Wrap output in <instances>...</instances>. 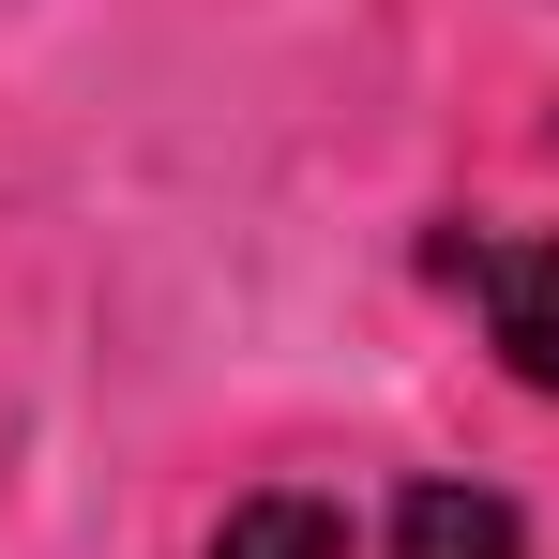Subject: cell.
<instances>
[{"instance_id":"3","label":"cell","mask_w":559,"mask_h":559,"mask_svg":"<svg viewBox=\"0 0 559 559\" xmlns=\"http://www.w3.org/2000/svg\"><path fill=\"white\" fill-rule=\"evenodd\" d=\"M212 559H348V514L302 499V484H273V499H242V514L212 530Z\"/></svg>"},{"instance_id":"2","label":"cell","mask_w":559,"mask_h":559,"mask_svg":"<svg viewBox=\"0 0 559 559\" xmlns=\"http://www.w3.org/2000/svg\"><path fill=\"white\" fill-rule=\"evenodd\" d=\"M393 559H530V530H514V499H484V484H408V499H393Z\"/></svg>"},{"instance_id":"1","label":"cell","mask_w":559,"mask_h":559,"mask_svg":"<svg viewBox=\"0 0 559 559\" xmlns=\"http://www.w3.org/2000/svg\"><path fill=\"white\" fill-rule=\"evenodd\" d=\"M468 302H484V333H499V364L530 378V393H559V242L530 227V242H454Z\"/></svg>"}]
</instances>
